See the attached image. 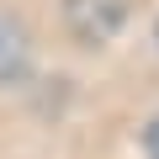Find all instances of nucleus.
<instances>
[{"label":"nucleus","mask_w":159,"mask_h":159,"mask_svg":"<svg viewBox=\"0 0 159 159\" xmlns=\"http://www.w3.org/2000/svg\"><path fill=\"white\" fill-rule=\"evenodd\" d=\"M122 0H64V16H69V32L80 43H106L117 27H122Z\"/></svg>","instance_id":"1"},{"label":"nucleus","mask_w":159,"mask_h":159,"mask_svg":"<svg viewBox=\"0 0 159 159\" xmlns=\"http://www.w3.org/2000/svg\"><path fill=\"white\" fill-rule=\"evenodd\" d=\"M27 69V32L0 16V80H16Z\"/></svg>","instance_id":"2"},{"label":"nucleus","mask_w":159,"mask_h":159,"mask_svg":"<svg viewBox=\"0 0 159 159\" xmlns=\"http://www.w3.org/2000/svg\"><path fill=\"white\" fill-rule=\"evenodd\" d=\"M143 148H148V159H159V117L148 122V133H143Z\"/></svg>","instance_id":"3"}]
</instances>
